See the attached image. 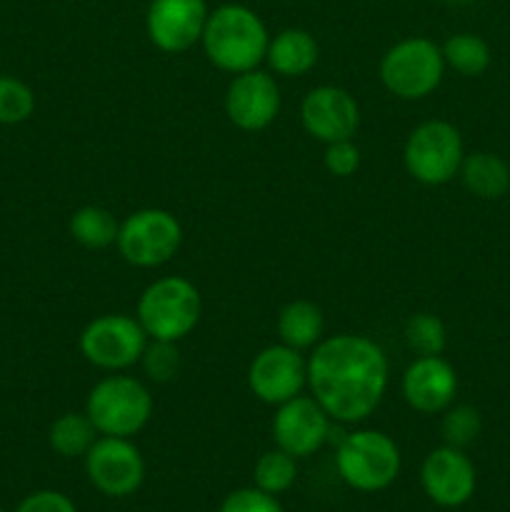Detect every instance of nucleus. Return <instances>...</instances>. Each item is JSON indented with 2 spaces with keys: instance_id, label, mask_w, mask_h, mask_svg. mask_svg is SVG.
I'll list each match as a JSON object with an SVG mask.
<instances>
[{
  "instance_id": "nucleus-1",
  "label": "nucleus",
  "mask_w": 510,
  "mask_h": 512,
  "mask_svg": "<svg viewBox=\"0 0 510 512\" xmlns=\"http://www.w3.org/2000/svg\"><path fill=\"white\" fill-rule=\"evenodd\" d=\"M388 383V355L368 335H330L308 355V390L333 423H365L383 403Z\"/></svg>"
},
{
  "instance_id": "nucleus-2",
  "label": "nucleus",
  "mask_w": 510,
  "mask_h": 512,
  "mask_svg": "<svg viewBox=\"0 0 510 512\" xmlns=\"http://www.w3.org/2000/svg\"><path fill=\"white\" fill-rule=\"evenodd\" d=\"M268 43V25L243 3H225L210 10L200 38L210 65L230 75L260 68V63H265Z\"/></svg>"
},
{
  "instance_id": "nucleus-3",
  "label": "nucleus",
  "mask_w": 510,
  "mask_h": 512,
  "mask_svg": "<svg viewBox=\"0 0 510 512\" xmlns=\"http://www.w3.org/2000/svg\"><path fill=\"white\" fill-rule=\"evenodd\" d=\"M135 318L150 340L180 343L203 318V295L183 275H163L140 293Z\"/></svg>"
},
{
  "instance_id": "nucleus-4",
  "label": "nucleus",
  "mask_w": 510,
  "mask_h": 512,
  "mask_svg": "<svg viewBox=\"0 0 510 512\" xmlns=\"http://www.w3.org/2000/svg\"><path fill=\"white\" fill-rule=\"evenodd\" d=\"M403 455L388 433L358 428L345 433L335 448V470L348 488L358 493H383L398 480Z\"/></svg>"
},
{
  "instance_id": "nucleus-5",
  "label": "nucleus",
  "mask_w": 510,
  "mask_h": 512,
  "mask_svg": "<svg viewBox=\"0 0 510 512\" xmlns=\"http://www.w3.org/2000/svg\"><path fill=\"white\" fill-rule=\"evenodd\" d=\"M153 395L140 378L128 373H110L90 388L85 415L93 420L98 435L133 438L153 418Z\"/></svg>"
},
{
  "instance_id": "nucleus-6",
  "label": "nucleus",
  "mask_w": 510,
  "mask_h": 512,
  "mask_svg": "<svg viewBox=\"0 0 510 512\" xmlns=\"http://www.w3.org/2000/svg\"><path fill=\"white\" fill-rule=\"evenodd\" d=\"M445 70L440 45L423 35H410L390 45L378 65L383 88L400 100H423L433 95L443 83Z\"/></svg>"
},
{
  "instance_id": "nucleus-7",
  "label": "nucleus",
  "mask_w": 510,
  "mask_h": 512,
  "mask_svg": "<svg viewBox=\"0 0 510 512\" xmlns=\"http://www.w3.org/2000/svg\"><path fill=\"white\" fill-rule=\"evenodd\" d=\"M465 160V143L460 130L448 120H425L415 125L403 145V165L410 178L420 185L450 183L458 178Z\"/></svg>"
},
{
  "instance_id": "nucleus-8",
  "label": "nucleus",
  "mask_w": 510,
  "mask_h": 512,
  "mask_svg": "<svg viewBox=\"0 0 510 512\" xmlns=\"http://www.w3.org/2000/svg\"><path fill=\"white\" fill-rule=\"evenodd\" d=\"M183 245V225L165 208H140L120 223L118 248L120 258L135 268H160L178 255Z\"/></svg>"
},
{
  "instance_id": "nucleus-9",
  "label": "nucleus",
  "mask_w": 510,
  "mask_h": 512,
  "mask_svg": "<svg viewBox=\"0 0 510 512\" xmlns=\"http://www.w3.org/2000/svg\"><path fill=\"white\" fill-rule=\"evenodd\" d=\"M148 340L135 315L103 313L85 325L78 348L93 368L105 373H125L133 365H140Z\"/></svg>"
},
{
  "instance_id": "nucleus-10",
  "label": "nucleus",
  "mask_w": 510,
  "mask_h": 512,
  "mask_svg": "<svg viewBox=\"0 0 510 512\" xmlns=\"http://www.w3.org/2000/svg\"><path fill=\"white\" fill-rule=\"evenodd\" d=\"M85 475L105 498H128L145 480V460L130 438L100 435L85 453Z\"/></svg>"
},
{
  "instance_id": "nucleus-11",
  "label": "nucleus",
  "mask_w": 510,
  "mask_h": 512,
  "mask_svg": "<svg viewBox=\"0 0 510 512\" xmlns=\"http://www.w3.org/2000/svg\"><path fill=\"white\" fill-rule=\"evenodd\" d=\"M245 378L255 400L278 408L308 388V358L283 343L268 345L250 360Z\"/></svg>"
},
{
  "instance_id": "nucleus-12",
  "label": "nucleus",
  "mask_w": 510,
  "mask_h": 512,
  "mask_svg": "<svg viewBox=\"0 0 510 512\" xmlns=\"http://www.w3.org/2000/svg\"><path fill=\"white\" fill-rule=\"evenodd\" d=\"M275 448L285 450L293 458H310L318 453L333 435V420L328 418L313 395H295L288 403L278 405L270 423Z\"/></svg>"
},
{
  "instance_id": "nucleus-13",
  "label": "nucleus",
  "mask_w": 510,
  "mask_h": 512,
  "mask_svg": "<svg viewBox=\"0 0 510 512\" xmlns=\"http://www.w3.org/2000/svg\"><path fill=\"white\" fill-rule=\"evenodd\" d=\"M280 105V85L268 70L255 68L233 75L225 90V115L243 133H260L270 128L280 115Z\"/></svg>"
},
{
  "instance_id": "nucleus-14",
  "label": "nucleus",
  "mask_w": 510,
  "mask_h": 512,
  "mask_svg": "<svg viewBox=\"0 0 510 512\" xmlns=\"http://www.w3.org/2000/svg\"><path fill=\"white\" fill-rule=\"evenodd\" d=\"M208 13L205 0H150L145 33L160 53H188L203 38Z\"/></svg>"
},
{
  "instance_id": "nucleus-15",
  "label": "nucleus",
  "mask_w": 510,
  "mask_h": 512,
  "mask_svg": "<svg viewBox=\"0 0 510 512\" xmlns=\"http://www.w3.org/2000/svg\"><path fill=\"white\" fill-rule=\"evenodd\" d=\"M300 123L310 138L323 145L350 140L360 128V105L340 85H318L300 103Z\"/></svg>"
},
{
  "instance_id": "nucleus-16",
  "label": "nucleus",
  "mask_w": 510,
  "mask_h": 512,
  "mask_svg": "<svg viewBox=\"0 0 510 512\" xmlns=\"http://www.w3.org/2000/svg\"><path fill=\"white\" fill-rule=\"evenodd\" d=\"M420 485L430 503L453 510L473 498L478 475L465 450L443 443L425 455L420 465Z\"/></svg>"
},
{
  "instance_id": "nucleus-17",
  "label": "nucleus",
  "mask_w": 510,
  "mask_h": 512,
  "mask_svg": "<svg viewBox=\"0 0 510 512\" xmlns=\"http://www.w3.org/2000/svg\"><path fill=\"white\" fill-rule=\"evenodd\" d=\"M458 388V373L443 355H418L400 380L403 400L420 415H443L455 403Z\"/></svg>"
},
{
  "instance_id": "nucleus-18",
  "label": "nucleus",
  "mask_w": 510,
  "mask_h": 512,
  "mask_svg": "<svg viewBox=\"0 0 510 512\" xmlns=\"http://www.w3.org/2000/svg\"><path fill=\"white\" fill-rule=\"evenodd\" d=\"M320 45L315 35L305 28H285L273 35L265 53L270 73L280 78H303L318 65Z\"/></svg>"
},
{
  "instance_id": "nucleus-19",
  "label": "nucleus",
  "mask_w": 510,
  "mask_h": 512,
  "mask_svg": "<svg viewBox=\"0 0 510 512\" xmlns=\"http://www.w3.org/2000/svg\"><path fill=\"white\" fill-rule=\"evenodd\" d=\"M458 178L475 198L500 200L510 190V165L498 153H488V150L465 153Z\"/></svg>"
},
{
  "instance_id": "nucleus-20",
  "label": "nucleus",
  "mask_w": 510,
  "mask_h": 512,
  "mask_svg": "<svg viewBox=\"0 0 510 512\" xmlns=\"http://www.w3.org/2000/svg\"><path fill=\"white\" fill-rule=\"evenodd\" d=\"M275 328L280 343L303 353L313 350L325 338V315L310 300H290L280 308Z\"/></svg>"
},
{
  "instance_id": "nucleus-21",
  "label": "nucleus",
  "mask_w": 510,
  "mask_h": 512,
  "mask_svg": "<svg viewBox=\"0 0 510 512\" xmlns=\"http://www.w3.org/2000/svg\"><path fill=\"white\" fill-rule=\"evenodd\" d=\"M98 438V430H95L93 420L85 415V410L83 413H75V410L63 413L60 418L53 420V425L48 430L50 450L55 455H60V458L68 460L85 458V453L93 448V443Z\"/></svg>"
},
{
  "instance_id": "nucleus-22",
  "label": "nucleus",
  "mask_w": 510,
  "mask_h": 512,
  "mask_svg": "<svg viewBox=\"0 0 510 512\" xmlns=\"http://www.w3.org/2000/svg\"><path fill=\"white\" fill-rule=\"evenodd\" d=\"M120 220L103 205H83L68 220V233L88 250H105L118 240Z\"/></svg>"
},
{
  "instance_id": "nucleus-23",
  "label": "nucleus",
  "mask_w": 510,
  "mask_h": 512,
  "mask_svg": "<svg viewBox=\"0 0 510 512\" xmlns=\"http://www.w3.org/2000/svg\"><path fill=\"white\" fill-rule=\"evenodd\" d=\"M445 68L455 70L463 78H478L490 68V45L475 33H453L443 45Z\"/></svg>"
},
{
  "instance_id": "nucleus-24",
  "label": "nucleus",
  "mask_w": 510,
  "mask_h": 512,
  "mask_svg": "<svg viewBox=\"0 0 510 512\" xmlns=\"http://www.w3.org/2000/svg\"><path fill=\"white\" fill-rule=\"evenodd\" d=\"M298 480V458L285 450L273 448L258 458L253 468V485L270 495L288 493Z\"/></svg>"
},
{
  "instance_id": "nucleus-25",
  "label": "nucleus",
  "mask_w": 510,
  "mask_h": 512,
  "mask_svg": "<svg viewBox=\"0 0 510 512\" xmlns=\"http://www.w3.org/2000/svg\"><path fill=\"white\" fill-rule=\"evenodd\" d=\"M403 338L415 355H443L445 343H448V330L438 315L415 313L405 323Z\"/></svg>"
},
{
  "instance_id": "nucleus-26",
  "label": "nucleus",
  "mask_w": 510,
  "mask_h": 512,
  "mask_svg": "<svg viewBox=\"0 0 510 512\" xmlns=\"http://www.w3.org/2000/svg\"><path fill=\"white\" fill-rule=\"evenodd\" d=\"M33 113V88L15 75H0V125H20L33 118Z\"/></svg>"
},
{
  "instance_id": "nucleus-27",
  "label": "nucleus",
  "mask_w": 510,
  "mask_h": 512,
  "mask_svg": "<svg viewBox=\"0 0 510 512\" xmlns=\"http://www.w3.org/2000/svg\"><path fill=\"white\" fill-rule=\"evenodd\" d=\"M480 430H483V418H480L478 408L473 405H450L443 413V423H440V435H443L445 445L465 450L478 440Z\"/></svg>"
},
{
  "instance_id": "nucleus-28",
  "label": "nucleus",
  "mask_w": 510,
  "mask_h": 512,
  "mask_svg": "<svg viewBox=\"0 0 510 512\" xmlns=\"http://www.w3.org/2000/svg\"><path fill=\"white\" fill-rule=\"evenodd\" d=\"M140 368H143L145 378L150 383H170L175 375L180 373V350L178 343H168V340H148L145 353L140 358Z\"/></svg>"
},
{
  "instance_id": "nucleus-29",
  "label": "nucleus",
  "mask_w": 510,
  "mask_h": 512,
  "mask_svg": "<svg viewBox=\"0 0 510 512\" xmlns=\"http://www.w3.org/2000/svg\"><path fill=\"white\" fill-rule=\"evenodd\" d=\"M218 512H283V505L278 503V495L250 485V488H238L225 495Z\"/></svg>"
},
{
  "instance_id": "nucleus-30",
  "label": "nucleus",
  "mask_w": 510,
  "mask_h": 512,
  "mask_svg": "<svg viewBox=\"0 0 510 512\" xmlns=\"http://www.w3.org/2000/svg\"><path fill=\"white\" fill-rule=\"evenodd\" d=\"M325 170L335 178H350V175L358 173L360 168V148L355 145V140H338V143L325 145L323 153Z\"/></svg>"
},
{
  "instance_id": "nucleus-31",
  "label": "nucleus",
  "mask_w": 510,
  "mask_h": 512,
  "mask_svg": "<svg viewBox=\"0 0 510 512\" xmlns=\"http://www.w3.org/2000/svg\"><path fill=\"white\" fill-rule=\"evenodd\" d=\"M15 512H78V508L60 490H35L20 500Z\"/></svg>"
},
{
  "instance_id": "nucleus-32",
  "label": "nucleus",
  "mask_w": 510,
  "mask_h": 512,
  "mask_svg": "<svg viewBox=\"0 0 510 512\" xmlns=\"http://www.w3.org/2000/svg\"><path fill=\"white\" fill-rule=\"evenodd\" d=\"M0 512H3V510H0Z\"/></svg>"
}]
</instances>
